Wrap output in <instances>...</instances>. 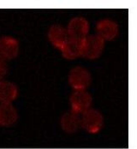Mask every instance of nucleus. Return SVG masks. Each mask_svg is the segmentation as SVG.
Here are the masks:
<instances>
[{
    "label": "nucleus",
    "mask_w": 137,
    "mask_h": 149,
    "mask_svg": "<svg viewBox=\"0 0 137 149\" xmlns=\"http://www.w3.org/2000/svg\"><path fill=\"white\" fill-rule=\"evenodd\" d=\"M48 40L51 44L55 48L61 51V49L65 45V43L70 39L68 31L66 28L63 27L61 25H52L48 30Z\"/></svg>",
    "instance_id": "obj_6"
},
{
    "label": "nucleus",
    "mask_w": 137,
    "mask_h": 149,
    "mask_svg": "<svg viewBox=\"0 0 137 149\" xmlns=\"http://www.w3.org/2000/svg\"><path fill=\"white\" fill-rule=\"evenodd\" d=\"M0 94L6 99H12L16 95V88L13 85H3L0 87Z\"/></svg>",
    "instance_id": "obj_11"
},
{
    "label": "nucleus",
    "mask_w": 137,
    "mask_h": 149,
    "mask_svg": "<svg viewBox=\"0 0 137 149\" xmlns=\"http://www.w3.org/2000/svg\"><path fill=\"white\" fill-rule=\"evenodd\" d=\"M106 41L97 34H88L82 41L81 56L87 59L98 58L104 52Z\"/></svg>",
    "instance_id": "obj_1"
},
{
    "label": "nucleus",
    "mask_w": 137,
    "mask_h": 149,
    "mask_svg": "<svg viewBox=\"0 0 137 149\" xmlns=\"http://www.w3.org/2000/svg\"><path fill=\"white\" fill-rule=\"evenodd\" d=\"M83 40L70 38L61 49L63 57L68 60H74L81 56Z\"/></svg>",
    "instance_id": "obj_7"
},
{
    "label": "nucleus",
    "mask_w": 137,
    "mask_h": 149,
    "mask_svg": "<svg viewBox=\"0 0 137 149\" xmlns=\"http://www.w3.org/2000/svg\"><path fill=\"white\" fill-rule=\"evenodd\" d=\"M70 104L74 113H84L92 104V97L86 90H75L70 96Z\"/></svg>",
    "instance_id": "obj_5"
},
{
    "label": "nucleus",
    "mask_w": 137,
    "mask_h": 149,
    "mask_svg": "<svg viewBox=\"0 0 137 149\" xmlns=\"http://www.w3.org/2000/svg\"><path fill=\"white\" fill-rule=\"evenodd\" d=\"M90 72L81 66L72 68L68 75V82L74 90H86L91 84Z\"/></svg>",
    "instance_id": "obj_2"
},
{
    "label": "nucleus",
    "mask_w": 137,
    "mask_h": 149,
    "mask_svg": "<svg viewBox=\"0 0 137 149\" xmlns=\"http://www.w3.org/2000/svg\"><path fill=\"white\" fill-rule=\"evenodd\" d=\"M76 115V113H73V114H67L66 116H64L63 119V125L66 130H74L77 128L79 119Z\"/></svg>",
    "instance_id": "obj_10"
},
{
    "label": "nucleus",
    "mask_w": 137,
    "mask_h": 149,
    "mask_svg": "<svg viewBox=\"0 0 137 149\" xmlns=\"http://www.w3.org/2000/svg\"><path fill=\"white\" fill-rule=\"evenodd\" d=\"M69 36L71 39L84 40L89 33L90 24L88 21L81 16H77L72 18L66 28Z\"/></svg>",
    "instance_id": "obj_3"
},
{
    "label": "nucleus",
    "mask_w": 137,
    "mask_h": 149,
    "mask_svg": "<svg viewBox=\"0 0 137 149\" xmlns=\"http://www.w3.org/2000/svg\"><path fill=\"white\" fill-rule=\"evenodd\" d=\"M0 52L3 56L13 58L18 52V44L15 40H5L0 44Z\"/></svg>",
    "instance_id": "obj_9"
},
{
    "label": "nucleus",
    "mask_w": 137,
    "mask_h": 149,
    "mask_svg": "<svg viewBox=\"0 0 137 149\" xmlns=\"http://www.w3.org/2000/svg\"><path fill=\"white\" fill-rule=\"evenodd\" d=\"M96 34L105 41L113 40L119 33V27L116 22L111 19H102L96 23Z\"/></svg>",
    "instance_id": "obj_4"
},
{
    "label": "nucleus",
    "mask_w": 137,
    "mask_h": 149,
    "mask_svg": "<svg viewBox=\"0 0 137 149\" xmlns=\"http://www.w3.org/2000/svg\"><path fill=\"white\" fill-rule=\"evenodd\" d=\"M83 115L82 123L84 127L90 132H97L102 124L101 115L94 110H88Z\"/></svg>",
    "instance_id": "obj_8"
}]
</instances>
